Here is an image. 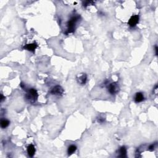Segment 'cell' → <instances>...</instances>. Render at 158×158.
<instances>
[{"label": "cell", "instance_id": "5", "mask_svg": "<svg viewBox=\"0 0 158 158\" xmlns=\"http://www.w3.org/2000/svg\"><path fill=\"white\" fill-rule=\"evenodd\" d=\"M64 92L63 88L61 86L57 85V86H54L52 90L51 91V93L53 95H62Z\"/></svg>", "mask_w": 158, "mask_h": 158}, {"label": "cell", "instance_id": "6", "mask_svg": "<svg viewBox=\"0 0 158 158\" xmlns=\"http://www.w3.org/2000/svg\"><path fill=\"white\" fill-rule=\"evenodd\" d=\"M38 46V44L37 43H30V44H25V46H24V49L25 50H28V51H32V52H34L35 50H36V48Z\"/></svg>", "mask_w": 158, "mask_h": 158}, {"label": "cell", "instance_id": "17", "mask_svg": "<svg viewBox=\"0 0 158 158\" xmlns=\"http://www.w3.org/2000/svg\"><path fill=\"white\" fill-rule=\"evenodd\" d=\"M158 48L157 46H155V53H156V55H158Z\"/></svg>", "mask_w": 158, "mask_h": 158}, {"label": "cell", "instance_id": "16", "mask_svg": "<svg viewBox=\"0 0 158 158\" xmlns=\"http://www.w3.org/2000/svg\"><path fill=\"white\" fill-rule=\"evenodd\" d=\"M4 99H5V97H4V96L3 95V94L1 95V102H2Z\"/></svg>", "mask_w": 158, "mask_h": 158}, {"label": "cell", "instance_id": "1", "mask_svg": "<svg viewBox=\"0 0 158 158\" xmlns=\"http://www.w3.org/2000/svg\"><path fill=\"white\" fill-rule=\"evenodd\" d=\"M80 18V16H74L73 17H71V19L68 21L67 22V29L65 32V34H68V33H73L75 31V25L76 23L78 21V19Z\"/></svg>", "mask_w": 158, "mask_h": 158}, {"label": "cell", "instance_id": "14", "mask_svg": "<svg viewBox=\"0 0 158 158\" xmlns=\"http://www.w3.org/2000/svg\"><path fill=\"white\" fill-rule=\"evenodd\" d=\"M93 1H85L84 3V6L86 7L87 6L90 5V3H93Z\"/></svg>", "mask_w": 158, "mask_h": 158}, {"label": "cell", "instance_id": "10", "mask_svg": "<svg viewBox=\"0 0 158 158\" xmlns=\"http://www.w3.org/2000/svg\"><path fill=\"white\" fill-rule=\"evenodd\" d=\"M119 153H120V156L119 157L121 158H126L127 157V149L125 146H122L121 148L119 149Z\"/></svg>", "mask_w": 158, "mask_h": 158}, {"label": "cell", "instance_id": "4", "mask_svg": "<svg viewBox=\"0 0 158 158\" xmlns=\"http://www.w3.org/2000/svg\"><path fill=\"white\" fill-rule=\"evenodd\" d=\"M139 20H140V17L138 15H134L132 16V17L130 18L129 21L128 22V24L130 27H134L136 26L139 22Z\"/></svg>", "mask_w": 158, "mask_h": 158}, {"label": "cell", "instance_id": "9", "mask_svg": "<svg viewBox=\"0 0 158 158\" xmlns=\"http://www.w3.org/2000/svg\"><path fill=\"white\" fill-rule=\"evenodd\" d=\"M86 80H87V76L85 74H83L79 78H78V83H80L82 85H85L86 84Z\"/></svg>", "mask_w": 158, "mask_h": 158}, {"label": "cell", "instance_id": "2", "mask_svg": "<svg viewBox=\"0 0 158 158\" xmlns=\"http://www.w3.org/2000/svg\"><path fill=\"white\" fill-rule=\"evenodd\" d=\"M25 97L31 103H34L37 101V98L38 97V95L35 89L30 88L28 90L27 93L26 94Z\"/></svg>", "mask_w": 158, "mask_h": 158}, {"label": "cell", "instance_id": "12", "mask_svg": "<svg viewBox=\"0 0 158 158\" xmlns=\"http://www.w3.org/2000/svg\"><path fill=\"white\" fill-rule=\"evenodd\" d=\"M10 124L9 121L8 120H6V119H2L1 120V127L2 128H6L7 127H8Z\"/></svg>", "mask_w": 158, "mask_h": 158}, {"label": "cell", "instance_id": "13", "mask_svg": "<svg viewBox=\"0 0 158 158\" xmlns=\"http://www.w3.org/2000/svg\"><path fill=\"white\" fill-rule=\"evenodd\" d=\"M155 148V144H152V145H149V146L148 147V149L149 151H153Z\"/></svg>", "mask_w": 158, "mask_h": 158}, {"label": "cell", "instance_id": "7", "mask_svg": "<svg viewBox=\"0 0 158 158\" xmlns=\"http://www.w3.org/2000/svg\"><path fill=\"white\" fill-rule=\"evenodd\" d=\"M35 148L33 145H29L27 147V153L30 157H33L35 153Z\"/></svg>", "mask_w": 158, "mask_h": 158}, {"label": "cell", "instance_id": "8", "mask_svg": "<svg viewBox=\"0 0 158 158\" xmlns=\"http://www.w3.org/2000/svg\"><path fill=\"white\" fill-rule=\"evenodd\" d=\"M135 101L136 103H140L144 100V95L141 92H138L135 96Z\"/></svg>", "mask_w": 158, "mask_h": 158}, {"label": "cell", "instance_id": "15", "mask_svg": "<svg viewBox=\"0 0 158 158\" xmlns=\"http://www.w3.org/2000/svg\"><path fill=\"white\" fill-rule=\"evenodd\" d=\"M105 119H104V118L99 117V119H98V122H99V123H103L104 121H105Z\"/></svg>", "mask_w": 158, "mask_h": 158}, {"label": "cell", "instance_id": "3", "mask_svg": "<svg viewBox=\"0 0 158 158\" xmlns=\"http://www.w3.org/2000/svg\"><path fill=\"white\" fill-rule=\"evenodd\" d=\"M107 88H108L109 92L112 95L116 94L119 91V86L117 82L110 84L109 86H107Z\"/></svg>", "mask_w": 158, "mask_h": 158}, {"label": "cell", "instance_id": "11", "mask_svg": "<svg viewBox=\"0 0 158 158\" xmlns=\"http://www.w3.org/2000/svg\"><path fill=\"white\" fill-rule=\"evenodd\" d=\"M77 150V146L75 145H72L71 146H69L68 149H67V153H68L69 156L71 155L73 153H74V152Z\"/></svg>", "mask_w": 158, "mask_h": 158}]
</instances>
